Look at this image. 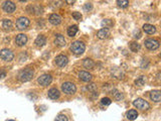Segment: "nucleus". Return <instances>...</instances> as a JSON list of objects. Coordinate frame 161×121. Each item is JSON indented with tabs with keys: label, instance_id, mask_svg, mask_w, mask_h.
I'll return each mask as SVG.
<instances>
[{
	"label": "nucleus",
	"instance_id": "423d86ee",
	"mask_svg": "<svg viewBox=\"0 0 161 121\" xmlns=\"http://www.w3.org/2000/svg\"><path fill=\"white\" fill-rule=\"evenodd\" d=\"M29 23H30V21H29V19L27 17H20L16 20V27H17V29H19V30H23V29H25L26 27H28Z\"/></svg>",
	"mask_w": 161,
	"mask_h": 121
},
{
	"label": "nucleus",
	"instance_id": "cd10ccee",
	"mask_svg": "<svg viewBox=\"0 0 161 121\" xmlns=\"http://www.w3.org/2000/svg\"><path fill=\"white\" fill-rule=\"evenodd\" d=\"M144 83H145V80H144L143 76H141L139 79H137L136 81H135V84L138 85V86H142V85H144Z\"/></svg>",
	"mask_w": 161,
	"mask_h": 121
},
{
	"label": "nucleus",
	"instance_id": "b1692460",
	"mask_svg": "<svg viewBox=\"0 0 161 121\" xmlns=\"http://www.w3.org/2000/svg\"><path fill=\"white\" fill-rule=\"evenodd\" d=\"M11 26H12V22H11V20H9V19H4L3 20V22H2V27H3L4 29H9V28H11Z\"/></svg>",
	"mask_w": 161,
	"mask_h": 121
},
{
	"label": "nucleus",
	"instance_id": "20e7f679",
	"mask_svg": "<svg viewBox=\"0 0 161 121\" xmlns=\"http://www.w3.org/2000/svg\"><path fill=\"white\" fill-rule=\"evenodd\" d=\"M133 105H134L137 109H140V110H148L150 108L149 103L142 98L136 99V100L133 102Z\"/></svg>",
	"mask_w": 161,
	"mask_h": 121
},
{
	"label": "nucleus",
	"instance_id": "7ed1b4c3",
	"mask_svg": "<svg viewBox=\"0 0 161 121\" xmlns=\"http://www.w3.org/2000/svg\"><path fill=\"white\" fill-rule=\"evenodd\" d=\"M61 90H63V92L65 93V94L72 95V94H74V93H76L77 87H76V85L74 84V83L65 82L61 85Z\"/></svg>",
	"mask_w": 161,
	"mask_h": 121
},
{
	"label": "nucleus",
	"instance_id": "4be33fe9",
	"mask_svg": "<svg viewBox=\"0 0 161 121\" xmlns=\"http://www.w3.org/2000/svg\"><path fill=\"white\" fill-rule=\"evenodd\" d=\"M77 32H78L77 25H72V26H69V28H67V35H69V37H75V35H77Z\"/></svg>",
	"mask_w": 161,
	"mask_h": 121
},
{
	"label": "nucleus",
	"instance_id": "0eeeda50",
	"mask_svg": "<svg viewBox=\"0 0 161 121\" xmlns=\"http://www.w3.org/2000/svg\"><path fill=\"white\" fill-rule=\"evenodd\" d=\"M145 46L148 48V50H157L158 48H159V41L156 39H147L145 40Z\"/></svg>",
	"mask_w": 161,
	"mask_h": 121
},
{
	"label": "nucleus",
	"instance_id": "39448f33",
	"mask_svg": "<svg viewBox=\"0 0 161 121\" xmlns=\"http://www.w3.org/2000/svg\"><path fill=\"white\" fill-rule=\"evenodd\" d=\"M0 58L5 62H10L13 60L14 55H13V53L10 50H8V48H3V50L0 52Z\"/></svg>",
	"mask_w": 161,
	"mask_h": 121
},
{
	"label": "nucleus",
	"instance_id": "c85d7f7f",
	"mask_svg": "<svg viewBox=\"0 0 161 121\" xmlns=\"http://www.w3.org/2000/svg\"><path fill=\"white\" fill-rule=\"evenodd\" d=\"M101 103L103 104V105H110V104L112 103V101H111V99L110 98H107V97H106V98H103L102 99V101H101Z\"/></svg>",
	"mask_w": 161,
	"mask_h": 121
},
{
	"label": "nucleus",
	"instance_id": "c756f323",
	"mask_svg": "<svg viewBox=\"0 0 161 121\" xmlns=\"http://www.w3.org/2000/svg\"><path fill=\"white\" fill-rule=\"evenodd\" d=\"M73 17L75 18L76 20H80L82 19V14L80 13V12H73Z\"/></svg>",
	"mask_w": 161,
	"mask_h": 121
},
{
	"label": "nucleus",
	"instance_id": "9b49d317",
	"mask_svg": "<svg viewBox=\"0 0 161 121\" xmlns=\"http://www.w3.org/2000/svg\"><path fill=\"white\" fill-rule=\"evenodd\" d=\"M27 42V37L25 35H22V33H20V35H18L17 37H16L15 39V44H17L18 46H24L25 44Z\"/></svg>",
	"mask_w": 161,
	"mask_h": 121
},
{
	"label": "nucleus",
	"instance_id": "dca6fc26",
	"mask_svg": "<svg viewBox=\"0 0 161 121\" xmlns=\"http://www.w3.org/2000/svg\"><path fill=\"white\" fill-rule=\"evenodd\" d=\"M54 44L58 46H60V48H61V46H65V37H63L61 35H58L56 37V39H54Z\"/></svg>",
	"mask_w": 161,
	"mask_h": 121
},
{
	"label": "nucleus",
	"instance_id": "473e14b6",
	"mask_svg": "<svg viewBox=\"0 0 161 121\" xmlns=\"http://www.w3.org/2000/svg\"><path fill=\"white\" fill-rule=\"evenodd\" d=\"M65 2H67V4H69V5H72V4H74L76 2V0H65Z\"/></svg>",
	"mask_w": 161,
	"mask_h": 121
},
{
	"label": "nucleus",
	"instance_id": "412c9836",
	"mask_svg": "<svg viewBox=\"0 0 161 121\" xmlns=\"http://www.w3.org/2000/svg\"><path fill=\"white\" fill-rule=\"evenodd\" d=\"M137 117H138V113H137L136 110L132 109V110H129V111L127 112V118H128L129 120H135Z\"/></svg>",
	"mask_w": 161,
	"mask_h": 121
},
{
	"label": "nucleus",
	"instance_id": "ddd939ff",
	"mask_svg": "<svg viewBox=\"0 0 161 121\" xmlns=\"http://www.w3.org/2000/svg\"><path fill=\"white\" fill-rule=\"evenodd\" d=\"M97 37H99L100 39H108L110 37V30L108 28H102L98 31L97 33Z\"/></svg>",
	"mask_w": 161,
	"mask_h": 121
},
{
	"label": "nucleus",
	"instance_id": "4468645a",
	"mask_svg": "<svg viewBox=\"0 0 161 121\" xmlns=\"http://www.w3.org/2000/svg\"><path fill=\"white\" fill-rule=\"evenodd\" d=\"M47 95H48V97H50V99H54V100H56V99L60 98L61 94H60V91H58V89L52 88V89H50V90L48 91Z\"/></svg>",
	"mask_w": 161,
	"mask_h": 121
},
{
	"label": "nucleus",
	"instance_id": "2f4dec72",
	"mask_svg": "<svg viewBox=\"0 0 161 121\" xmlns=\"http://www.w3.org/2000/svg\"><path fill=\"white\" fill-rule=\"evenodd\" d=\"M5 77H6L5 71L2 70V69H0V79H3V78H5Z\"/></svg>",
	"mask_w": 161,
	"mask_h": 121
},
{
	"label": "nucleus",
	"instance_id": "2eb2a0df",
	"mask_svg": "<svg viewBox=\"0 0 161 121\" xmlns=\"http://www.w3.org/2000/svg\"><path fill=\"white\" fill-rule=\"evenodd\" d=\"M79 78L82 81H84V82H90L92 80V75L90 73H88V72L82 71L79 74Z\"/></svg>",
	"mask_w": 161,
	"mask_h": 121
},
{
	"label": "nucleus",
	"instance_id": "f3484780",
	"mask_svg": "<svg viewBox=\"0 0 161 121\" xmlns=\"http://www.w3.org/2000/svg\"><path fill=\"white\" fill-rule=\"evenodd\" d=\"M150 98L152 99L154 102H160L161 100V93L159 90H155V91H152L150 93Z\"/></svg>",
	"mask_w": 161,
	"mask_h": 121
},
{
	"label": "nucleus",
	"instance_id": "a878e982",
	"mask_svg": "<svg viewBox=\"0 0 161 121\" xmlns=\"http://www.w3.org/2000/svg\"><path fill=\"white\" fill-rule=\"evenodd\" d=\"M117 4L121 8H126L129 5V1L128 0H117Z\"/></svg>",
	"mask_w": 161,
	"mask_h": 121
},
{
	"label": "nucleus",
	"instance_id": "f257e3e1",
	"mask_svg": "<svg viewBox=\"0 0 161 121\" xmlns=\"http://www.w3.org/2000/svg\"><path fill=\"white\" fill-rule=\"evenodd\" d=\"M33 77V70H31L30 68H26V69L22 70L18 74V79L21 82H28L32 79Z\"/></svg>",
	"mask_w": 161,
	"mask_h": 121
},
{
	"label": "nucleus",
	"instance_id": "5701e85b",
	"mask_svg": "<svg viewBox=\"0 0 161 121\" xmlns=\"http://www.w3.org/2000/svg\"><path fill=\"white\" fill-rule=\"evenodd\" d=\"M130 50H132V52H134V53L138 52V50H140V44H139L138 42H136V41L131 42V44H130Z\"/></svg>",
	"mask_w": 161,
	"mask_h": 121
},
{
	"label": "nucleus",
	"instance_id": "9d476101",
	"mask_svg": "<svg viewBox=\"0 0 161 121\" xmlns=\"http://www.w3.org/2000/svg\"><path fill=\"white\" fill-rule=\"evenodd\" d=\"M67 62H69L67 57L63 56V55H60V56H58L56 58V66H58V67H65V66L67 64Z\"/></svg>",
	"mask_w": 161,
	"mask_h": 121
},
{
	"label": "nucleus",
	"instance_id": "1a4fd4ad",
	"mask_svg": "<svg viewBox=\"0 0 161 121\" xmlns=\"http://www.w3.org/2000/svg\"><path fill=\"white\" fill-rule=\"evenodd\" d=\"M3 10L7 13H12L15 10V4L11 1H5L3 4Z\"/></svg>",
	"mask_w": 161,
	"mask_h": 121
},
{
	"label": "nucleus",
	"instance_id": "72a5a7b5",
	"mask_svg": "<svg viewBox=\"0 0 161 121\" xmlns=\"http://www.w3.org/2000/svg\"><path fill=\"white\" fill-rule=\"evenodd\" d=\"M19 1H21V2H24V1H26V0H19Z\"/></svg>",
	"mask_w": 161,
	"mask_h": 121
},
{
	"label": "nucleus",
	"instance_id": "bb28decb",
	"mask_svg": "<svg viewBox=\"0 0 161 121\" xmlns=\"http://www.w3.org/2000/svg\"><path fill=\"white\" fill-rule=\"evenodd\" d=\"M54 121H69V119H67V117L65 115H63V114H60V115L56 116V120Z\"/></svg>",
	"mask_w": 161,
	"mask_h": 121
},
{
	"label": "nucleus",
	"instance_id": "f8f14e48",
	"mask_svg": "<svg viewBox=\"0 0 161 121\" xmlns=\"http://www.w3.org/2000/svg\"><path fill=\"white\" fill-rule=\"evenodd\" d=\"M48 20H50V22L52 23V24L58 25L61 22V15H58V14L54 13V14H52V15L50 16Z\"/></svg>",
	"mask_w": 161,
	"mask_h": 121
},
{
	"label": "nucleus",
	"instance_id": "aec40b11",
	"mask_svg": "<svg viewBox=\"0 0 161 121\" xmlns=\"http://www.w3.org/2000/svg\"><path fill=\"white\" fill-rule=\"evenodd\" d=\"M84 67L86 68V69H89V70H93L95 67V63L93 60H91V59H86V60L84 61Z\"/></svg>",
	"mask_w": 161,
	"mask_h": 121
},
{
	"label": "nucleus",
	"instance_id": "6e6552de",
	"mask_svg": "<svg viewBox=\"0 0 161 121\" xmlns=\"http://www.w3.org/2000/svg\"><path fill=\"white\" fill-rule=\"evenodd\" d=\"M52 76L47 75V74L40 76L39 79H37V82H39V84L41 85V86H47V85H50V83H52Z\"/></svg>",
	"mask_w": 161,
	"mask_h": 121
},
{
	"label": "nucleus",
	"instance_id": "f704fd0d",
	"mask_svg": "<svg viewBox=\"0 0 161 121\" xmlns=\"http://www.w3.org/2000/svg\"><path fill=\"white\" fill-rule=\"evenodd\" d=\"M8 121H14V120H8Z\"/></svg>",
	"mask_w": 161,
	"mask_h": 121
},
{
	"label": "nucleus",
	"instance_id": "6ab92c4d",
	"mask_svg": "<svg viewBox=\"0 0 161 121\" xmlns=\"http://www.w3.org/2000/svg\"><path fill=\"white\" fill-rule=\"evenodd\" d=\"M45 42H46V39L43 35H39V37H36V39H35V44H36V46H39V48L43 46L44 44H45Z\"/></svg>",
	"mask_w": 161,
	"mask_h": 121
},
{
	"label": "nucleus",
	"instance_id": "393cba45",
	"mask_svg": "<svg viewBox=\"0 0 161 121\" xmlns=\"http://www.w3.org/2000/svg\"><path fill=\"white\" fill-rule=\"evenodd\" d=\"M102 25L104 26V28H109V27L113 26V21L111 19H104L102 21Z\"/></svg>",
	"mask_w": 161,
	"mask_h": 121
},
{
	"label": "nucleus",
	"instance_id": "a211bd4d",
	"mask_svg": "<svg viewBox=\"0 0 161 121\" xmlns=\"http://www.w3.org/2000/svg\"><path fill=\"white\" fill-rule=\"evenodd\" d=\"M143 30L145 31L146 33H148V35H153V33L156 31V28H155V26H154V25L144 24L143 25Z\"/></svg>",
	"mask_w": 161,
	"mask_h": 121
},
{
	"label": "nucleus",
	"instance_id": "f03ea898",
	"mask_svg": "<svg viewBox=\"0 0 161 121\" xmlns=\"http://www.w3.org/2000/svg\"><path fill=\"white\" fill-rule=\"evenodd\" d=\"M85 50H86V46H85L84 42L80 41V40H76L71 44V50L73 52V54L77 55V56L82 55L85 52Z\"/></svg>",
	"mask_w": 161,
	"mask_h": 121
},
{
	"label": "nucleus",
	"instance_id": "7c9ffc66",
	"mask_svg": "<svg viewBox=\"0 0 161 121\" xmlns=\"http://www.w3.org/2000/svg\"><path fill=\"white\" fill-rule=\"evenodd\" d=\"M92 8H93V6H92V4L91 3H87V4H85V6H84L85 10H91Z\"/></svg>",
	"mask_w": 161,
	"mask_h": 121
}]
</instances>
